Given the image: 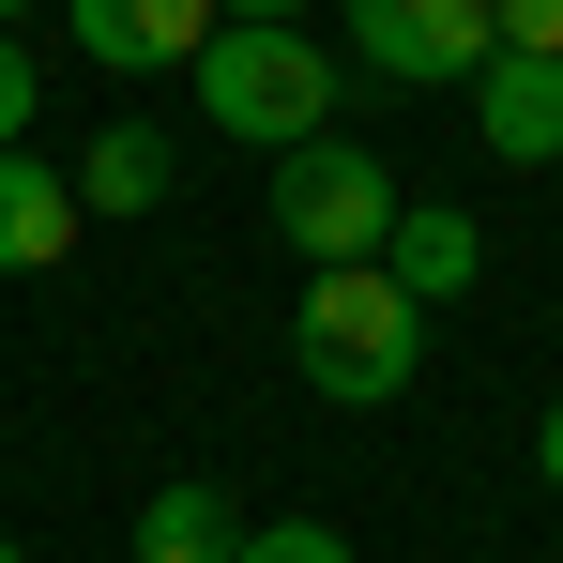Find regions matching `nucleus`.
Masks as SVG:
<instances>
[{
	"instance_id": "obj_1",
	"label": "nucleus",
	"mask_w": 563,
	"mask_h": 563,
	"mask_svg": "<svg viewBox=\"0 0 563 563\" xmlns=\"http://www.w3.org/2000/svg\"><path fill=\"white\" fill-rule=\"evenodd\" d=\"M289 366L320 380L335 411H396L427 380V305L380 275V260H320L305 275V320H289Z\"/></svg>"
},
{
	"instance_id": "obj_2",
	"label": "nucleus",
	"mask_w": 563,
	"mask_h": 563,
	"mask_svg": "<svg viewBox=\"0 0 563 563\" xmlns=\"http://www.w3.org/2000/svg\"><path fill=\"white\" fill-rule=\"evenodd\" d=\"M184 77H198V122H229L244 153H289V137L335 122V46L305 15H213V46Z\"/></svg>"
},
{
	"instance_id": "obj_14",
	"label": "nucleus",
	"mask_w": 563,
	"mask_h": 563,
	"mask_svg": "<svg viewBox=\"0 0 563 563\" xmlns=\"http://www.w3.org/2000/svg\"><path fill=\"white\" fill-rule=\"evenodd\" d=\"M533 472H549V487H563V396H549V427H533Z\"/></svg>"
},
{
	"instance_id": "obj_5",
	"label": "nucleus",
	"mask_w": 563,
	"mask_h": 563,
	"mask_svg": "<svg viewBox=\"0 0 563 563\" xmlns=\"http://www.w3.org/2000/svg\"><path fill=\"white\" fill-rule=\"evenodd\" d=\"M457 92H472V137H487L503 168H563V62L549 46H487Z\"/></svg>"
},
{
	"instance_id": "obj_15",
	"label": "nucleus",
	"mask_w": 563,
	"mask_h": 563,
	"mask_svg": "<svg viewBox=\"0 0 563 563\" xmlns=\"http://www.w3.org/2000/svg\"><path fill=\"white\" fill-rule=\"evenodd\" d=\"M229 15H305V0H229Z\"/></svg>"
},
{
	"instance_id": "obj_8",
	"label": "nucleus",
	"mask_w": 563,
	"mask_h": 563,
	"mask_svg": "<svg viewBox=\"0 0 563 563\" xmlns=\"http://www.w3.org/2000/svg\"><path fill=\"white\" fill-rule=\"evenodd\" d=\"M380 275L411 289V305H457L487 275V229H472L457 198H396V229H380Z\"/></svg>"
},
{
	"instance_id": "obj_7",
	"label": "nucleus",
	"mask_w": 563,
	"mask_h": 563,
	"mask_svg": "<svg viewBox=\"0 0 563 563\" xmlns=\"http://www.w3.org/2000/svg\"><path fill=\"white\" fill-rule=\"evenodd\" d=\"M77 168H46L31 137H0V275H46V260H77Z\"/></svg>"
},
{
	"instance_id": "obj_12",
	"label": "nucleus",
	"mask_w": 563,
	"mask_h": 563,
	"mask_svg": "<svg viewBox=\"0 0 563 563\" xmlns=\"http://www.w3.org/2000/svg\"><path fill=\"white\" fill-rule=\"evenodd\" d=\"M31 122H46V92H31V46L0 31V137H31Z\"/></svg>"
},
{
	"instance_id": "obj_17",
	"label": "nucleus",
	"mask_w": 563,
	"mask_h": 563,
	"mask_svg": "<svg viewBox=\"0 0 563 563\" xmlns=\"http://www.w3.org/2000/svg\"><path fill=\"white\" fill-rule=\"evenodd\" d=\"M0 563H31V549H15V533H0Z\"/></svg>"
},
{
	"instance_id": "obj_9",
	"label": "nucleus",
	"mask_w": 563,
	"mask_h": 563,
	"mask_svg": "<svg viewBox=\"0 0 563 563\" xmlns=\"http://www.w3.org/2000/svg\"><path fill=\"white\" fill-rule=\"evenodd\" d=\"M244 549V503L229 487H153L137 503V563H229Z\"/></svg>"
},
{
	"instance_id": "obj_16",
	"label": "nucleus",
	"mask_w": 563,
	"mask_h": 563,
	"mask_svg": "<svg viewBox=\"0 0 563 563\" xmlns=\"http://www.w3.org/2000/svg\"><path fill=\"white\" fill-rule=\"evenodd\" d=\"M15 15H31V0H0V31H15Z\"/></svg>"
},
{
	"instance_id": "obj_4",
	"label": "nucleus",
	"mask_w": 563,
	"mask_h": 563,
	"mask_svg": "<svg viewBox=\"0 0 563 563\" xmlns=\"http://www.w3.org/2000/svg\"><path fill=\"white\" fill-rule=\"evenodd\" d=\"M487 46H503V31H487V0H351V62L396 77V92H457Z\"/></svg>"
},
{
	"instance_id": "obj_3",
	"label": "nucleus",
	"mask_w": 563,
	"mask_h": 563,
	"mask_svg": "<svg viewBox=\"0 0 563 563\" xmlns=\"http://www.w3.org/2000/svg\"><path fill=\"white\" fill-rule=\"evenodd\" d=\"M380 229H396V168H380L366 137H289L275 153V244L320 275V260H380Z\"/></svg>"
},
{
	"instance_id": "obj_11",
	"label": "nucleus",
	"mask_w": 563,
	"mask_h": 563,
	"mask_svg": "<svg viewBox=\"0 0 563 563\" xmlns=\"http://www.w3.org/2000/svg\"><path fill=\"white\" fill-rule=\"evenodd\" d=\"M229 563H351V533H320V518H244Z\"/></svg>"
},
{
	"instance_id": "obj_6",
	"label": "nucleus",
	"mask_w": 563,
	"mask_h": 563,
	"mask_svg": "<svg viewBox=\"0 0 563 563\" xmlns=\"http://www.w3.org/2000/svg\"><path fill=\"white\" fill-rule=\"evenodd\" d=\"M213 15H229V0H62V31L92 46L107 77H168V62H198Z\"/></svg>"
},
{
	"instance_id": "obj_13",
	"label": "nucleus",
	"mask_w": 563,
	"mask_h": 563,
	"mask_svg": "<svg viewBox=\"0 0 563 563\" xmlns=\"http://www.w3.org/2000/svg\"><path fill=\"white\" fill-rule=\"evenodd\" d=\"M487 31H503V46H549V62H563V0H487Z\"/></svg>"
},
{
	"instance_id": "obj_10",
	"label": "nucleus",
	"mask_w": 563,
	"mask_h": 563,
	"mask_svg": "<svg viewBox=\"0 0 563 563\" xmlns=\"http://www.w3.org/2000/svg\"><path fill=\"white\" fill-rule=\"evenodd\" d=\"M153 198H168V137L153 122H107L77 153V213H153Z\"/></svg>"
}]
</instances>
